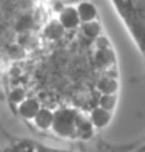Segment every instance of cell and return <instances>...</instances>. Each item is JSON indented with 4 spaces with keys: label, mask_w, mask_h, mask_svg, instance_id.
Wrapping results in <instances>:
<instances>
[{
    "label": "cell",
    "mask_w": 145,
    "mask_h": 152,
    "mask_svg": "<svg viewBox=\"0 0 145 152\" xmlns=\"http://www.w3.org/2000/svg\"><path fill=\"white\" fill-rule=\"evenodd\" d=\"M75 116L77 112L74 110H58L57 113H54V122H52V128L54 130L65 138H74L77 136V126H75Z\"/></svg>",
    "instance_id": "6da1fadb"
},
{
    "label": "cell",
    "mask_w": 145,
    "mask_h": 152,
    "mask_svg": "<svg viewBox=\"0 0 145 152\" xmlns=\"http://www.w3.org/2000/svg\"><path fill=\"white\" fill-rule=\"evenodd\" d=\"M80 22V18H78V13L75 9L72 7H67L61 12V16H60V23L67 28V29H71V28H75L77 25Z\"/></svg>",
    "instance_id": "7a4b0ae2"
},
{
    "label": "cell",
    "mask_w": 145,
    "mask_h": 152,
    "mask_svg": "<svg viewBox=\"0 0 145 152\" xmlns=\"http://www.w3.org/2000/svg\"><path fill=\"white\" fill-rule=\"evenodd\" d=\"M39 103H38V100L35 99H28V100H23L21 106H19V112H21V115L26 119H32V117H35L38 115V112H39Z\"/></svg>",
    "instance_id": "3957f363"
},
{
    "label": "cell",
    "mask_w": 145,
    "mask_h": 152,
    "mask_svg": "<svg viewBox=\"0 0 145 152\" xmlns=\"http://www.w3.org/2000/svg\"><path fill=\"white\" fill-rule=\"evenodd\" d=\"M77 13H78L80 20H83V23L92 22L93 19H96V7L92 3H81L78 6Z\"/></svg>",
    "instance_id": "277c9868"
},
{
    "label": "cell",
    "mask_w": 145,
    "mask_h": 152,
    "mask_svg": "<svg viewBox=\"0 0 145 152\" xmlns=\"http://www.w3.org/2000/svg\"><path fill=\"white\" fill-rule=\"evenodd\" d=\"M35 123L42 129H47L52 126V122H54V113L49 112L47 109H39L38 115L35 117Z\"/></svg>",
    "instance_id": "5b68a950"
},
{
    "label": "cell",
    "mask_w": 145,
    "mask_h": 152,
    "mask_svg": "<svg viewBox=\"0 0 145 152\" xmlns=\"http://www.w3.org/2000/svg\"><path fill=\"white\" fill-rule=\"evenodd\" d=\"M92 120L96 126H105L108 125V122L110 120V113L109 110L103 109V107H94L92 110Z\"/></svg>",
    "instance_id": "8992f818"
},
{
    "label": "cell",
    "mask_w": 145,
    "mask_h": 152,
    "mask_svg": "<svg viewBox=\"0 0 145 152\" xmlns=\"http://www.w3.org/2000/svg\"><path fill=\"white\" fill-rule=\"evenodd\" d=\"M62 34H64V26L57 20L48 23L47 28H45V36L49 38V39H58V38L62 36Z\"/></svg>",
    "instance_id": "52a82bcc"
},
{
    "label": "cell",
    "mask_w": 145,
    "mask_h": 152,
    "mask_svg": "<svg viewBox=\"0 0 145 152\" xmlns=\"http://www.w3.org/2000/svg\"><path fill=\"white\" fill-rule=\"evenodd\" d=\"M97 88L102 91L103 94H113L118 88V84L113 78H109V77H105L102 78L100 81L97 83Z\"/></svg>",
    "instance_id": "ba28073f"
},
{
    "label": "cell",
    "mask_w": 145,
    "mask_h": 152,
    "mask_svg": "<svg viewBox=\"0 0 145 152\" xmlns=\"http://www.w3.org/2000/svg\"><path fill=\"white\" fill-rule=\"evenodd\" d=\"M75 126H77V133H80V135H84L86 132L89 136V133L92 132V126H90L89 120L80 113H77V116H75Z\"/></svg>",
    "instance_id": "9c48e42d"
},
{
    "label": "cell",
    "mask_w": 145,
    "mask_h": 152,
    "mask_svg": "<svg viewBox=\"0 0 145 152\" xmlns=\"http://www.w3.org/2000/svg\"><path fill=\"white\" fill-rule=\"evenodd\" d=\"M32 25H34V19H32L31 16H22V18L16 22L15 29H16L18 32L23 34V32H28V31L32 28Z\"/></svg>",
    "instance_id": "30bf717a"
},
{
    "label": "cell",
    "mask_w": 145,
    "mask_h": 152,
    "mask_svg": "<svg viewBox=\"0 0 145 152\" xmlns=\"http://www.w3.org/2000/svg\"><path fill=\"white\" fill-rule=\"evenodd\" d=\"M83 31L87 36H97L100 32V25L97 23L96 20H92V22H86L83 23Z\"/></svg>",
    "instance_id": "8fae6325"
},
{
    "label": "cell",
    "mask_w": 145,
    "mask_h": 152,
    "mask_svg": "<svg viewBox=\"0 0 145 152\" xmlns=\"http://www.w3.org/2000/svg\"><path fill=\"white\" fill-rule=\"evenodd\" d=\"M96 58L99 62H102V64H109V62H113V52L112 51H109L108 48L106 49H99V52H97Z\"/></svg>",
    "instance_id": "7c38bea8"
},
{
    "label": "cell",
    "mask_w": 145,
    "mask_h": 152,
    "mask_svg": "<svg viewBox=\"0 0 145 152\" xmlns=\"http://www.w3.org/2000/svg\"><path fill=\"white\" fill-rule=\"evenodd\" d=\"M99 103H100V106H102L103 109H106V110H112V109L115 107L116 99H115V96H112V94H103V96L100 97Z\"/></svg>",
    "instance_id": "4fadbf2b"
},
{
    "label": "cell",
    "mask_w": 145,
    "mask_h": 152,
    "mask_svg": "<svg viewBox=\"0 0 145 152\" xmlns=\"http://www.w3.org/2000/svg\"><path fill=\"white\" fill-rule=\"evenodd\" d=\"M9 99H10L12 103H22L25 100V91L22 88H15L12 93H10Z\"/></svg>",
    "instance_id": "5bb4252c"
},
{
    "label": "cell",
    "mask_w": 145,
    "mask_h": 152,
    "mask_svg": "<svg viewBox=\"0 0 145 152\" xmlns=\"http://www.w3.org/2000/svg\"><path fill=\"white\" fill-rule=\"evenodd\" d=\"M9 54H10V57L15 59H19V58H23L25 55V51L22 45H10L9 47Z\"/></svg>",
    "instance_id": "9a60e30c"
},
{
    "label": "cell",
    "mask_w": 145,
    "mask_h": 152,
    "mask_svg": "<svg viewBox=\"0 0 145 152\" xmlns=\"http://www.w3.org/2000/svg\"><path fill=\"white\" fill-rule=\"evenodd\" d=\"M96 45L99 49H106V48H109V42L106 38H97L96 39Z\"/></svg>",
    "instance_id": "2e32d148"
},
{
    "label": "cell",
    "mask_w": 145,
    "mask_h": 152,
    "mask_svg": "<svg viewBox=\"0 0 145 152\" xmlns=\"http://www.w3.org/2000/svg\"><path fill=\"white\" fill-rule=\"evenodd\" d=\"M55 10H58V12H62V10H64L62 3H55Z\"/></svg>",
    "instance_id": "e0dca14e"
},
{
    "label": "cell",
    "mask_w": 145,
    "mask_h": 152,
    "mask_svg": "<svg viewBox=\"0 0 145 152\" xmlns=\"http://www.w3.org/2000/svg\"><path fill=\"white\" fill-rule=\"evenodd\" d=\"M12 74H19V70H12Z\"/></svg>",
    "instance_id": "ac0fdd59"
}]
</instances>
